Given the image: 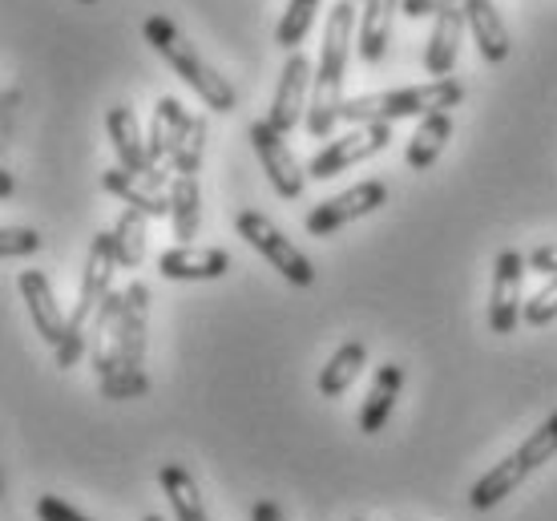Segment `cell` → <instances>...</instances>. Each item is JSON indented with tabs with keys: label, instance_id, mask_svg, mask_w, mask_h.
I'll list each match as a JSON object with an SVG mask.
<instances>
[{
	"label": "cell",
	"instance_id": "obj_21",
	"mask_svg": "<svg viewBox=\"0 0 557 521\" xmlns=\"http://www.w3.org/2000/svg\"><path fill=\"white\" fill-rule=\"evenodd\" d=\"M448 138H453V113L441 110V113H429V117H420L417 134L408 138V150H405V162L412 170H429L436 158L445 154Z\"/></svg>",
	"mask_w": 557,
	"mask_h": 521
},
{
	"label": "cell",
	"instance_id": "obj_7",
	"mask_svg": "<svg viewBox=\"0 0 557 521\" xmlns=\"http://www.w3.org/2000/svg\"><path fill=\"white\" fill-rule=\"evenodd\" d=\"M235 231L251 243L255 251L263 255L267 263H271V268H275L287 283H295V287H311V283H315V268H311V259H307V255L299 251V247H295V243L287 239V235H283L267 214L238 211Z\"/></svg>",
	"mask_w": 557,
	"mask_h": 521
},
{
	"label": "cell",
	"instance_id": "obj_29",
	"mask_svg": "<svg viewBox=\"0 0 557 521\" xmlns=\"http://www.w3.org/2000/svg\"><path fill=\"white\" fill-rule=\"evenodd\" d=\"M521 320L530 327H545L557 320V275H549V283H545L542 291L533 299H525V308H521Z\"/></svg>",
	"mask_w": 557,
	"mask_h": 521
},
{
	"label": "cell",
	"instance_id": "obj_5",
	"mask_svg": "<svg viewBox=\"0 0 557 521\" xmlns=\"http://www.w3.org/2000/svg\"><path fill=\"white\" fill-rule=\"evenodd\" d=\"M113 271H117V255H113V235L101 231L89 243V259H85V275L82 287H77V303L70 311V327H65V339L57 348V368H73L89 352V324L98 315L101 299L113 291Z\"/></svg>",
	"mask_w": 557,
	"mask_h": 521
},
{
	"label": "cell",
	"instance_id": "obj_12",
	"mask_svg": "<svg viewBox=\"0 0 557 521\" xmlns=\"http://www.w3.org/2000/svg\"><path fill=\"white\" fill-rule=\"evenodd\" d=\"M311 82H315V70H311V61L304 53H292L287 57V65H283V77H278V89H275V101H271V113H267V122L287 138L299 122L307 117V101H311Z\"/></svg>",
	"mask_w": 557,
	"mask_h": 521
},
{
	"label": "cell",
	"instance_id": "obj_18",
	"mask_svg": "<svg viewBox=\"0 0 557 521\" xmlns=\"http://www.w3.org/2000/svg\"><path fill=\"white\" fill-rule=\"evenodd\" d=\"M106 129H110L117 166L134 170V174H150L153 162H150V150H146V138H141V129H138V113L129 110V106H110Z\"/></svg>",
	"mask_w": 557,
	"mask_h": 521
},
{
	"label": "cell",
	"instance_id": "obj_23",
	"mask_svg": "<svg viewBox=\"0 0 557 521\" xmlns=\"http://www.w3.org/2000/svg\"><path fill=\"white\" fill-rule=\"evenodd\" d=\"M363 364H368V348H363L360 339H348V344H339L332 352V360L323 364L320 372V396L335 400V396H344L351 384L360 381Z\"/></svg>",
	"mask_w": 557,
	"mask_h": 521
},
{
	"label": "cell",
	"instance_id": "obj_38",
	"mask_svg": "<svg viewBox=\"0 0 557 521\" xmlns=\"http://www.w3.org/2000/svg\"><path fill=\"white\" fill-rule=\"evenodd\" d=\"M351 521H360V518H351Z\"/></svg>",
	"mask_w": 557,
	"mask_h": 521
},
{
	"label": "cell",
	"instance_id": "obj_35",
	"mask_svg": "<svg viewBox=\"0 0 557 521\" xmlns=\"http://www.w3.org/2000/svg\"><path fill=\"white\" fill-rule=\"evenodd\" d=\"M141 521H162V518H158V513H146V518H141Z\"/></svg>",
	"mask_w": 557,
	"mask_h": 521
},
{
	"label": "cell",
	"instance_id": "obj_32",
	"mask_svg": "<svg viewBox=\"0 0 557 521\" xmlns=\"http://www.w3.org/2000/svg\"><path fill=\"white\" fill-rule=\"evenodd\" d=\"M460 4L465 0H400L405 16H412V21H420V16H441L448 9H460Z\"/></svg>",
	"mask_w": 557,
	"mask_h": 521
},
{
	"label": "cell",
	"instance_id": "obj_4",
	"mask_svg": "<svg viewBox=\"0 0 557 521\" xmlns=\"http://www.w3.org/2000/svg\"><path fill=\"white\" fill-rule=\"evenodd\" d=\"M465 101V85L457 77H436L424 85H408V89H384V94H363V98L344 101L339 122L363 126V122H405V117H429V113L453 110Z\"/></svg>",
	"mask_w": 557,
	"mask_h": 521
},
{
	"label": "cell",
	"instance_id": "obj_19",
	"mask_svg": "<svg viewBox=\"0 0 557 521\" xmlns=\"http://www.w3.org/2000/svg\"><path fill=\"white\" fill-rule=\"evenodd\" d=\"M460 33H465V13L460 9L432 16V33L429 45H424V73H432V82L436 77H453L460 57Z\"/></svg>",
	"mask_w": 557,
	"mask_h": 521
},
{
	"label": "cell",
	"instance_id": "obj_11",
	"mask_svg": "<svg viewBox=\"0 0 557 521\" xmlns=\"http://www.w3.org/2000/svg\"><path fill=\"white\" fill-rule=\"evenodd\" d=\"M525 271L530 263L521 251H502L493 263V283H488V327L497 336H509L521 324V291H525Z\"/></svg>",
	"mask_w": 557,
	"mask_h": 521
},
{
	"label": "cell",
	"instance_id": "obj_3",
	"mask_svg": "<svg viewBox=\"0 0 557 521\" xmlns=\"http://www.w3.org/2000/svg\"><path fill=\"white\" fill-rule=\"evenodd\" d=\"M141 37L150 41L153 53L162 57L170 70L178 73L182 82L195 89L198 98H202V106H210L214 113H231L238 106L235 85L226 82V77L214 70V65H207V57L198 53L195 45L182 37L178 25H174L170 16H146V25H141Z\"/></svg>",
	"mask_w": 557,
	"mask_h": 521
},
{
	"label": "cell",
	"instance_id": "obj_26",
	"mask_svg": "<svg viewBox=\"0 0 557 521\" xmlns=\"http://www.w3.org/2000/svg\"><path fill=\"white\" fill-rule=\"evenodd\" d=\"M113 255H117V268H141L146 259V214L141 211H122L113 223Z\"/></svg>",
	"mask_w": 557,
	"mask_h": 521
},
{
	"label": "cell",
	"instance_id": "obj_36",
	"mask_svg": "<svg viewBox=\"0 0 557 521\" xmlns=\"http://www.w3.org/2000/svg\"><path fill=\"white\" fill-rule=\"evenodd\" d=\"M0 501H4V477H0Z\"/></svg>",
	"mask_w": 557,
	"mask_h": 521
},
{
	"label": "cell",
	"instance_id": "obj_8",
	"mask_svg": "<svg viewBox=\"0 0 557 521\" xmlns=\"http://www.w3.org/2000/svg\"><path fill=\"white\" fill-rule=\"evenodd\" d=\"M388 141H392L388 122H363V126H351L348 134L332 138L320 154L307 162V178H335L339 170L356 166V162H363V158H376Z\"/></svg>",
	"mask_w": 557,
	"mask_h": 521
},
{
	"label": "cell",
	"instance_id": "obj_24",
	"mask_svg": "<svg viewBox=\"0 0 557 521\" xmlns=\"http://www.w3.org/2000/svg\"><path fill=\"white\" fill-rule=\"evenodd\" d=\"M190 122V113L182 110L178 98H162L153 106V122H150V138H146V150H150L153 170H162V162H170V150L178 141L182 126Z\"/></svg>",
	"mask_w": 557,
	"mask_h": 521
},
{
	"label": "cell",
	"instance_id": "obj_16",
	"mask_svg": "<svg viewBox=\"0 0 557 521\" xmlns=\"http://www.w3.org/2000/svg\"><path fill=\"white\" fill-rule=\"evenodd\" d=\"M460 13H465V25L473 28L476 53L485 57L488 65H502L509 49H513V41H509V28H505L497 4L493 0H465Z\"/></svg>",
	"mask_w": 557,
	"mask_h": 521
},
{
	"label": "cell",
	"instance_id": "obj_10",
	"mask_svg": "<svg viewBox=\"0 0 557 521\" xmlns=\"http://www.w3.org/2000/svg\"><path fill=\"white\" fill-rule=\"evenodd\" d=\"M247 138H251L255 154H259V162H263L267 170V183L275 186L278 198H299L307 186V170L299 166V158L292 154V146H287V138L278 134L271 122H251L247 126Z\"/></svg>",
	"mask_w": 557,
	"mask_h": 521
},
{
	"label": "cell",
	"instance_id": "obj_27",
	"mask_svg": "<svg viewBox=\"0 0 557 521\" xmlns=\"http://www.w3.org/2000/svg\"><path fill=\"white\" fill-rule=\"evenodd\" d=\"M202 154H207V117L190 113V122L182 126L174 150H170V170L174 174H195L202 170Z\"/></svg>",
	"mask_w": 557,
	"mask_h": 521
},
{
	"label": "cell",
	"instance_id": "obj_14",
	"mask_svg": "<svg viewBox=\"0 0 557 521\" xmlns=\"http://www.w3.org/2000/svg\"><path fill=\"white\" fill-rule=\"evenodd\" d=\"M16 287H21V296H25L28 320H33V327H37V336H41L45 344L57 352V348H61V339H65V327H70V315H65L61 303H57L49 275L28 268V271L16 275Z\"/></svg>",
	"mask_w": 557,
	"mask_h": 521
},
{
	"label": "cell",
	"instance_id": "obj_15",
	"mask_svg": "<svg viewBox=\"0 0 557 521\" xmlns=\"http://www.w3.org/2000/svg\"><path fill=\"white\" fill-rule=\"evenodd\" d=\"M231 271V255L223 247H195V243H182L170 251L158 255V275L178 283H202V280H223Z\"/></svg>",
	"mask_w": 557,
	"mask_h": 521
},
{
	"label": "cell",
	"instance_id": "obj_20",
	"mask_svg": "<svg viewBox=\"0 0 557 521\" xmlns=\"http://www.w3.org/2000/svg\"><path fill=\"white\" fill-rule=\"evenodd\" d=\"M396 9H400V0H363L360 9V61L368 65H376L384 61L388 53V41H392V21H396Z\"/></svg>",
	"mask_w": 557,
	"mask_h": 521
},
{
	"label": "cell",
	"instance_id": "obj_31",
	"mask_svg": "<svg viewBox=\"0 0 557 521\" xmlns=\"http://www.w3.org/2000/svg\"><path fill=\"white\" fill-rule=\"evenodd\" d=\"M37 518L41 521H89L85 513H77L70 501H61V497H41V501H37Z\"/></svg>",
	"mask_w": 557,
	"mask_h": 521
},
{
	"label": "cell",
	"instance_id": "obj_33",
	"mask_svg": "<svg viewBox=\"0 0 557 521\" xmlns=\"http://www.w3.org/2000/svg\"><path fill=\"white\" fill-rule=\"evenodd\" d=\"M530 263V271H542V275H557V243H545V247H537V251L525 259Z\"/></svg>",
	"mask_w": 557,
	"mask_h": 521
},
{
	"label": "cell",
	"instance_id": "obj_28",
	"mask_svg": "<svg viewBox=\"0 0 557 521\" xmlns=\"http://www.w3.org/2000/svg\"><path fill=\"white\" fill-rule=\"evenodd\" d=\"M323 0H287V9L278 16V28H275V41L287 49V53H299V45L304 37L311 33L315 25V13H320Z\"/></svg>",
	"mask_w": 557,
	"mask_h": 521
},
{
	"label": "cell",
	"instance_id": "obj_9",
	"mask_svg": "<svg viewBox=\"0 0 557 521\" xmlns=\"http://www.w3.org/2000/svg\"><path fill=\"white\" fill-rule=\"evenodd\" d=\"M388 202V186L380 183V178H368V183L351 186V190H344V195L335 198H323L315 211H307V235H315V239H327V235H335V231H344L348 223H356V219H363V214L380 211Z\"/></svg>",
	"mask_w": 557,
	"mask_h": 521
},
{
	"label": "cell",
	"instance_id": "obj_34",
	"mask_svg": "<svg viewBox=\"0 0 557 521\" xmlns=\"http://www.w3.org/2000/svg\"><path fill=\"white\" fill-rule=\"evenodd\" d=\"M251 521H287V518H283V509H278L275 501H255Z\"/></svg>",
	"mask_w": 557,
	"mask_h": 521
},
{
	"label": "cell",
	"instance_id": "obj_37",
	"mask_svg": "<svg viewBox=\"0 0 557 521\" xmlns=\"http://www.w3.org/2000/svg\"><path fill=\"white\" fill-rule=\"evenodd\" d=\"M82 4H98V0H82Z\"/></svg>",
	"mask_w": 557,
	"mask_h": 521
},
{
	"label": "cell",
	"instance_id": "obj_30",
	"mask_svg": "<svg viewBox=\"0 0 557 521\" xmlns=\"http://www.w3.org/2000/svg\"><path fill=\"white\" fill-rule=\"evenodd\" d=\"M41 251V235L33 226H0V259H25Z\"/></svg>",
	"mask_w": 557,
	"mask_h": 521
},
{
	"label": "cell",
	"instance_id": "obj_25",
	"mask_svg": "<svg viewBox=\"0 0 557 521\" xmlns=\"http://www.w3.org/2000/svg\"><path fill=\"white\" fill-rule=\"evenodd\" d=\"M170 223L182 243H195L198 223H202V190L195 174H174L170 183Z\"/></svg>",
	"mask_w": 557,
	"mask_h": 521
},
{
	"label": "cell",
	"instance_id": "obj_13",
	"mask_svg": "<svg viewBox=\"0 0 557 521\" xmlns=\"http://www.w3.org/2000/svg\"><path fill=\"white\" fill-rule=\"evenodd\" d=\"M101 186L126 202L129 211H141L146 219H166L170 214V190L166 170H150V174H134V170L113 166L101 174Z\"/></svg>",
	"mask_w": 557,
	"mask_h": 521
},
{
	"label": "cell",
	"instance_id": "obj_2",
	"mask_svg": "<svg viewBox=\"0 0 557 521\" xmlns=\"http://www.w3.org/2000/svg\"><path fill=\"white\" fill-rule=\"evenodd\" d=\"M351 33H356V9L351 0H339L327 13L323 28V49H320V70L311 82V101H307V129L311 138H332L339 110H344V70H348L351 53Z\"/></svg>",
	"mask_w": 557,
	"mask_h": 521
},
{
	"label": "cell",
	"instance_id": "obj_17",
	"mask_svg": "<svg viewBox=\"0 0 557 521\" xmlns=\"http://www.w3.org/2000/svg\"><path fill=\"white\" fill-rule=\"evenodd\" d=\"M400 388H405V364H380V372L372 376V388H368V396H363L360 405V433H368V437H376L380 429L392 421V409H396V396H400Z\"/></svg>",
	"mask_w": 557,
	"mask_h": 521
},
{
	"label": "cell",
	"instance_id": "obj_1",
	"mask_svg": "<svg viewBox=\"0 0 557 521\" xmlns=\"http://www.w3.org/2000/svg\"><path fill=\"white\" fill-rule=\"evenodd\" d=\"M146 327H150V287L146 283H129L122 315L110 332V348L106 356L94 360L101 396L110 400H138L150 393V376H146Z\"/></svg>",
	"mask_w": 557,
	"mask_h": 521
},
{
	"label": "cell",
	"instance_id": "obj_22",
	"mask_svg": "<svg viewBox=\"0 0 557 521\" xmlns=\"http://www.w3.org/2000/svg\"><path fill=\"white\" fill-rule=\"evenodd\" d=\"M158 485H162V494H166L170 509H174V521H210L207 506H202V494H198V481L190 477V469L162 466L158 469Z\"/></svg>",
	"mask_w": 557,
	"mask_h": 521
},
{
	"label": "cell",
	"instance_id": "obj_6",
	"mask_svg": "<svg viewBox=\"0 0 557 521\" xmlns=\"http://www.w3.org/2000/svg\"><path fill=\"white\" fill-rule=\"evenodd\" d=\"M554 452H557V412H549V417H545V421L537 424L530 437L521 441L505 461H497L485 477L476 481L473 494H469V506L493 509L497 501H505V497L513 494L530 473H537L545 461H554Z\"/></svg>",
	"mask_w": 557,
	"mask_h": 521
}]
</instances>
